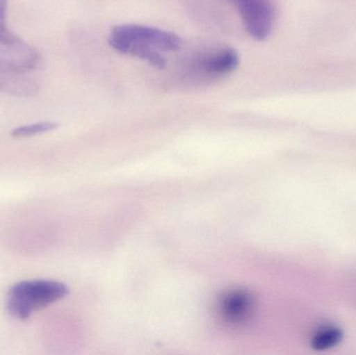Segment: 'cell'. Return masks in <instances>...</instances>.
<instances>
[{
	"label": "cell",
	"instance_id": "277c9868",
	"mask_svg": "<svg viewBox=\"0 0 356 355\" xmlns=\"http://www.w3.org/2000/svg\"><path fill=\"white\" fill-rule=\"evenodd\" d=\"M240 64V56L230 47H221L203 52L192 58L188 73L193 77L216 79L234 72Z\"/></svg>",
	"mask_w": 356,
	"mask_h": 355
},
{
	"label": "cell",
	"instance_id": "30bf717a",
	"mask_svg": "<svg viewBox=\"0 0 356 355\" xmlns=\"http://www.w3.org/2000/svg\"><path fill=\"white\" fill-rule=\"evenodd\" d=\"M6 8L8 0H0V37L10 33L6 28Z\"/></svg>",
	"mask_w": 356,
	"mask_h": 355
},
{
	"label": "cell",
	"instance_id": "3957f363",
	"mask_svg": "<svg viewBox=\"0 0 356 355\" xmlns=\"http://www.w3.org/2000/svg\"><path fill=\"white\" fill-rule=\"evenodd\" d=\"M39 53L20 38L8 33L0 37V75L25 74L39 64Z\"/></svg>",
	"mask_w": 356,
	"mask_h": 355
},
{
	"label": "cell",
	"instance_id": "9c48e42d",
	"mask_svg": "<svg viewBox=\"0 0 356 355\" xmlns=\"http://www.w3.org/2000/svg\"><path fill=\"white\" fill-rule=\"evenodd\" d=\"M56 127H58V124L54 122L33 123V124L23 125V126L14 129L12 135L16 138V139L33 137V135H41V133L54 131Z\"/></svg>",
	"mask_w": 356,
	"mask_h": 355
},
{
	"label": "cell",
	"instance_id": "ba28073f",
	"mask_svg": "<svg viewBox=\"0 0 356 355\" xmlns=\"http://www.w3.org/2000/svg\"><path fill=\"white\" fill-rule=\"evenodd\" d=\"M343 338L342 329L336 327H324L318 329L312 338V347L315 350L330 349L338 345Z\"/></svg>",
	"mask_w": 356,
	"mask_h": 355
},
{
	"label": "cell",
	"instance_id": "5b68a950",
	"mask_svg": "<svg viewBox=\"0 0 356 355\" xmlns=\"http://www.w3.org/2000/svg\"><path fill=\"white\" fill-rule=\"evenodd\" d=\"M247 33L257 41L269 37L274 24V8L270 0H232Z\"/></svg>",
	"mask_w": 356,
	"mask_h": 355
},
{
	"label": "cell",
	"instance_id": "52a82bcc",
	"mask_svg": "<svg viewBox=\"0 0 356 355\" xmlns=\"http://www.w3.org/2000/svg\"><path fill=\"white\" fill-rule=\"evenodd\" d=\"M37 91L35 81L27 79L24 74L0 75V92L17 96H29Z\"/></svg>",
	"mask_w": 356,
	"mask_h": 355
},
{
	"label": "cell",
	"instance_id": "7a4b0ae2",
	"mask_svg": "<svg viewBox=\"0 0 356 355\" xmlns=\"http://www.w3.org/2000/svg\"><path fill=\"white\" fill-rule=\"evenodd\" d=\"M68 293V287L60 281L46 279L21 281L8 291L6 310L14 318L26 320L38 311L66 297Z\"/></svg>",
	"mask_w": 356,
	"mask_h": 355
},
{
	"label": "cell",
	"instance_id": "8992f818",
	"mask_svg": "<svg viewBox=\"0 0 356 355\" xmlns=\"http://www.w3.org/2000/svg\"><path fill=\"white\" fill-rule=\"evenodd\" d=\"M254 300L244 290H234L223 296L220 302V314L229 324L238 325L246 322L253 313Z\"/></svg>",
	"mask_w": 356,
	"mask_h": 355
},
{
	"label": "cell",
	"instance_id": "6da1fadb",
	"mask_svg": "<svg viewBox=\"0 0 356 355\" xmlns=\"http://www.w3.org/2000/svg\"><path fill=\"white\" fill-rule=\"evenodd\" d=\"M108 43L120 53L145 60L152 67L164 69L165 52L175 51L182 45L177 33L158 27L140 24H122L111 31Z\"/></svg>",
	"mask_w": 356,
	"mask_h": 355
}]
</instances>
